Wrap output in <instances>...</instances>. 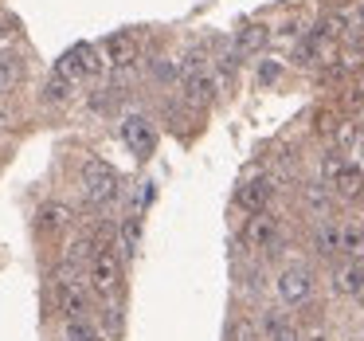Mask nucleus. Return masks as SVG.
<instances>
[{"label":"nucleus","mask_w":364,"mask_h":341,"mask_svg":"<svg viewBox=\"0 0 364 341\" xmlns=\"http://www.w3.org/2000/svg\"><path fill=\"white\" fill-rule=\"evenodd\" d=\"M20 79H24V59L16 51H0V95L12 90Z\"/></svg>","instance_id":"aec40b11"},{"label":"nucleus","mask_w":364,"mask_h":341,"mask_svg":"<svg viewBox=\"0 0 364 341\" xmlns=\"http://www.w3.org/2000/svg\"><path fill=\"white\" fill-rule=\"evenodd\" d=\"M137 243H141V220L134 216V220L122 224V231H118V247H114V251L122 255V263L134 259V255H137Z\"/></svg>","instance_id":"412c9836"},{"label":"nucleus","mask_w":364,"mask_h":341,"mask_svg":"<svg viewBox=\"0 0 364 341\" xmlns=\"http://www.w3.org/2000/svg\"><path fill=\"white\" fill-rule=\"evenodd\" d=\"M63 337L67 341H106L98 330V318H63Z\"/></svg>","instance_id":"6ab92c4d"},{"label":"nucleus","mask_w":364,"mask_h":341,"mask_svg":"<svg viewBox=\"0 0 364 341\" xmlns=\"http://www.w3.org/2000/svg\"><path fill=\"white\" fill-rule=\"evenodd\" d=\"M71 224H75V208L67 204V200H43V204L36 208V231H40L43 239H59Z\"/></svg>","instance_id":"1a4fd4ad"},{"label":"nucleus","mask_w":364,"mask_h":341,"mask_svg":"<svg viewBox=\"0 0 364 341\" xmlns=\"http://www.w3.org/2000/svg\"><path fill=\"white\" fill-rule=\"evenodd\" d=\"M75 87H79V83H71L67 79V75H59V71H51V79H48V87H43V103H71L75 98Z\"/></svg>","instance_id":"5701e85b"},{"label":"nucleus","mask_w":364,"mask_h":341,"mask_svg":"<svg viewBox=\"0 0 364 341\" xmlns=\"http://www.w3.org/2000/svg\"><path fill=\"white\" fill-rule=\"evenodd\" d=\"M215 95H220V79L212 71H196L184 79V106H192V110H208Z\"/></svg>","instance_id":"2eb2a0df"},{"label":"nucleus","mask_w":364,"mask_h":341,"mask_svg":"<svg viewBox=\"0 0 364 341\" xmlns=\"http://www.w3.org/2000/svg\"><path fill=\"white\" fill-rule=\"evenodd\" d=\"M329 290L337 298H364V263L337 259L329 267Z\"/></svg>","instance_id":"9d476101"},{"label":"nucleus","mask_w":364,"mask_h":341,"mask_svg":"<svg viewBox=\"0 0 364 341\" xmlns=\"http://www.w3.org/2000/svg\"><path fill=\"white\" fill-rule=\"evenodd\" d=\"M333 149H341V153H348L353 157V149H356V137H360V126H356L353 118H337V126H333Z\"/></svg>","instance_id":"4be33fe9"},{"label":"nucleus","mask_w":364,"mask_h":341,"mask_svg":"<svg viewBox=\"0 0 364 341\" xmlns=\"http://www.w3.org/2000/svg\"><path fill=\"white\" fill-rule=\"evenodd\" d=\"M270 43V28L267 24H243L235 36V56H255Z\"/></svg>","instance_id":"a211bd4d"},{"label":"nucleus","mask_w":364,"mask_h":341,"mask_svg":"<svg viewBox=\"0 0 364 341\" xmlns=\"http://www.w3.org/2000/svg\"><path fill=\"white\" fill-rule=\"evenodd\" d=\"M301 341H329V330H325L321 322H314V325H306V330H301Z\"/></svg>","instance_id":"393cba45"},{"label":"nucleus","mask_w":364,"mask_h":341,"mask_svg":"<svg viewBox=\"0 0 364 341\" xmlns=\"http://www.w3.org/2000/svg\"><path fill=\"white\" fill-rule=\"evenodd\" d=\"M309 251H314V259L321 263H337L341 259V220H317L314 228H309Z\"/></svg>","instance_id":"9b49d317"},{"label":"nucleus","mask_w":364,"mask_h":341,"mask_svg":"<svg viewBox=\"0 0 364 341\" xmlns=\"http://www.w3.org/2000/svg\"><path fill=\"white\" fill-rule=\"evenodd\" d=\"M102 67H106V59H102V51H98V43H75V48L59 59L55 71L67 75L71 83H82V79L102 75Z\"/></svg>","instance_id":"423d86ee"},{"label":"nucleus","mask_w":364,"mask_h":341,"mask_svg":"<svg viewBox=\"0 0 364 341\" xmlns=\"http://www.w3.org/2000/svg\"><path fill=\"white\" fill-rule=\"evenodd\" d=\"M122 275H126V263H122V255L114 251V243H102L95 255H90L87 267H82V283H87V290L95 294V298H102V302H110L114 294H118Z\"/></svg>","instance_id":"f03ea898"},{"label":"nucleus","mask_w":364,"mask_h":341,"mask_svg":"<svg viewBox=\"0 0 364 341\" xmlns=\"http://www.w3.org/2000/svg\"><path fill=\"white\" fill-rule=\"evenodd\" d=\"M278 75H282V63H262V71H259V83H274Z\"/></svg>","instance_id":"a878e982"},{"label":"nucleus","mask_w":364,"mask_h":341,"mask_svg":"<svg viewBox=\"0 0 364 341\" xmlns=\"http://www.w3.org/2000/svg\"><path fill=\"white\" fill-rule=\"evenodd\" d=\"M63 341H67V337H63Z\"/></svg>","instance_id":"7c9ffc66"},{"label":"nucleus","mask_w":364,"mask_h":341,"mask_svg":"<svg viewBox=\"0 0 364 341\" xmlns=\"http://www.w3.org/2000/svg\"><path fill=\"white\" fill-rule=\"evenodd\" d=\"M360 341H364V325H360Z\"/></svg>","instance_id":"c756f323"},{"label":"nucleus","mask_w":364,"mask_h":341,"mask_svg":"<svg viewBox=\"0 0 364 341\" xmlns=\"http://www.w3.org/2000/svg\"><path fill=\"white\" fill-rule=\"evenodd\" d=\"M255 322H259L262 341H301V325L294 322L290 310H282V306H267Z\"/></svg>","instance_id":"6e6552de"},{"label":"nucleus","mask_w":364,"mask_h":341,"mask_svg":"<svg viewBox=\"0 0 364 341\" xmlns=\"http://www.w3.org/2000/svg\"><path fill=\"white\" fill-rule=\"evenodd\" d=\"M353 103H356V106H360V110H364V79L356 83V90H353Z\"/></svg>","instance_id":"c85d7f7f"},{"label":"nucleus","mask_w":364,"mask_h":341,"mask_svg":"<svg viewBox=\"0 0 364 341\" xmlns=\"http://www.w3.org/2000/svg\"><path fill=\"white\" fill-rule=\"evenodd\" d=\"M274 298L282 310H301L314 302L317 294V275L309 263H282V267L274 271Z\"/></svg>","instance_id":"f257e3e1"},{"label":"nucleus","mask_w":364,"mask_h":341,"mask_svg":"<svg viewBox=\"0 0 364 341\" xmlns=\"http://www.w3.org/2000/svg\"><path fill=\"white\" fill-rule=\"evenodd\" d=\"M243 243L251 247V251H259V255L282 251V220H278L270 208H267V212L247 216V224H243Z\"/></svg>","instance_id":"39448f33"},{"label":"nucleus","mask_w":364,"mask_h":341,"mask_svg":"<svg viewBox=\"0 0 364 341\" xmlns=\"http://www.w3.org/2000/svg\"><path fill=\"white\" fill-rule=\"evenodd\" d=\"M270 196H274V181H270V177H251V181H243L235 189V208H239V212H247V216L267 212Z\"/></svg>","instance_id":"f8f14e48"},{"label":"nucleus","mask_w":364,"mask_h":341,"mask_svg":"<svg viewBox=\"0 0 364 341\" xmlns=\"http://www.w3.org/2000/svg\"><path fill=\"white\" fill-rule=\"evenodd\" d=\"M12 118H16V114H12L9 106H0V134H4V130H12Z\"/></svg>","instance_id":"bb28decb"},{"label":"nucleus","mask_w":364,"mask_h":341,"mask_svg":"<svg viewBox=\"0 0 364 341\" xmlns=\"http://www.w3.org/2000/svg\"><path fill=\"white\" fill-rule=\"evenodd\" d=\"M223 341H262L259 337V322L247 314H235L228 322V333H223Z\"/></svg>","instance_id":"b1692460"},{"label":"nucleus","mask_w":364,"mask_h":341,"mask_svg":"<svg viewBox=\"0 0 364 341\" xmlns=\"http://www.w3.org/2000/svg\"><path fill=\"white\" fill-rule=\"evenodd\" d=\"M79 189H82V200H87L90 208H102L122 192V177L110 161L90 157V161H82V169H79Z\"/></svg>","instance_id":"7ed1b4c3"},{"label":"nucleus","mask_w":364,"mask_h":341,"mask_svg":"<svg viewBox=\"0 0 364 341\" xmlns=\"http://www.w3.org/2000/svg\"><path fill=\"white\" fill-rule=\"evenodd\" d=\"M341 259L364 263V224L360 220H345V224H341Z\"/></svg>","instance_id":"f3484780"},{"label":"nucleus","mask_w":364,"mask_h":341,"mask_svg":"<svg viewBox=\"0 0 364 341\" xmlns=\"http://www.w3.org/2000/svg\"><path fill=\"white\" fill-rule=\"evenodd\" d=\"M329 192L337 200H348V204H353V200H364V169L356 165L353 157H345L341 169L333 173V181H329Z\"/></svg>","instance_id":"4468645a"},{"label":"nucleus","mask_w":364,"mask_h":341,"mask_svg":"<svg viewBox=\"0 0 364 341\" xmlns=\"http://www.w3.org/2000/svg\"><path fill=\"white\" fill-rule=\"evenodd\" d=\"M301 204H306V212H314L317 220H329V216H333V204H337V196L329 192V184L306 181V184H301Z\"/></svg>","instance_id":"dca6fc26"},{"label":"nucleus","mask_w":364,"mask_h":341,"mask_svg":"<svg viewBox=\"0 0 364 341\" xmlns=\"http://www.w3.org/2000/svg\"><path fill=\"white\" fill-rule=\"evenodd\" d=\"M51 294H55V306L63 318H95V294L87 290V283L82 278H71L63 271V275L51 278Z\"/></svg>","instance_id":"20e7f679"},{"label":"nucleus","mask_w":364,"mask_h":341,"mask_svg":"<svg viewBox=\"0 0 364 341\" xmlns=\"http://www.w3.org/2000/svg\"><path fill=\"white\" fill-rule=\"evenodd\" d=\"M118 134H122V142H126V149L141 161L153 157V149H157V126H153V118H145V114H126Z\"/></svg>","instance_id":"0eeeda50"},{"label":"nucleus","mask_w":364,"mask_h":341,"mask_svg":"<svg viewBox=\"0 0 364 341\" xmlns=\"http://www.w3.org/2000/svg\"><path fill=\"white\" fill-rule=\"evenodd\" d=\"M353 161L364 169V130H360V137H356V149H353Z\"/></svg>","instance_id":"cd10ccee"},{"label":"nucleus","mask_w":364,"mask_h":341,"mask_svg":"<svg viewBox=\"0 0 364 341\" xmlns=\"http://www.w3.org/2000/svg\"><path fill=\"white\" fill-rule=\"evenodd\" d=\"M98 51H102L106 67H118V71H122V67H134L137 56H141L134 32H114V36H106V40L98 43Z\"/></svg>","instance_id":"ddd939ff"}]
</instances>
